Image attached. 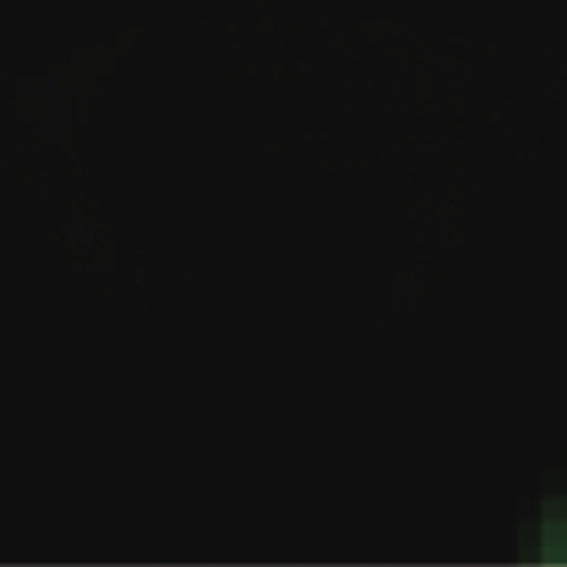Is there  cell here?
Wrapping results in <instances>:
<instances>
[{"mask_svg": "<svg viewBox=\"0 0 567 567\" xmlns=\"http://www.w3.org/2000/svg\"><path fill=\"white\" fill-rule=\"evenodd\" d=\"M564 560H567V557H564Z\"/></svg>", "mask_w": 567, "mask_h": 567, "instance_id": "1", "label": "cell"}]
</instances>
